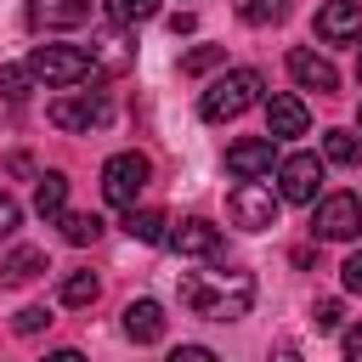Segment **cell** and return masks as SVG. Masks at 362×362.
Wrapping results in <instances>:
<instances>
[{
    "label": "cell",
    "mask_w": 362,
    "mask_h": 362,
    "mask_svg": "<svg viewBox=\"0 0 362 362\" xmlns=\"http://www.w3.org/2000/svg\"><path fill=\"white\" fill-rule=\"evenodd\" d=\"M322 192V158L317 153H288L277 164V198L283 204H317Z\"/></svg>",
    "instance_id": "obj_7"
},
{
    "label": "cell",
    "mask_w": 362,
    "mask_h": 362,
    "mask_svg": "<svg viewBox=\"0 0 362 362\" xmlns=\"http://www.w3.org/2000/svg\"><path fill=\"white\" fill-rule=\"evenodd\" d=\"M124 232L141 238V243H164L170 238V221H164V209H130L124 215Z\"/></svg>",
    "instance_id": "obj_20"
},
{
    "label": "cell",
    "mask_w": 362,
    "mask_h": 362,
    "mask_svg": "<svg viewBox=\"0 0 362 362\" xmlns=\"http://www.w3.org/2000/svg\"><path fill=\"white\" fill-rule=\"evenodd\" d=\"M181 300L204 322H238L255 305V277L249 272H187L181 277Z\"/></svg>",
    "instance_id": "obj_1"
},
{
    "label": "cell",
    "mask_w": 362,
    "mask_h": 362,
    "mask_svg": "<svg viewBox=\"0 0 362 362\" xmlns=\"http://www.w3.org/2000/svg\"><path fill=\"white\" fill-rule=\"evenodd\" d=\"M170 28H175V34H192V28H198V17H192V11H175V17H170Z\"/></svg>",
    "instance_id": "obj_32"
},
{
    "label": "cell",
    "mask_w": 362,
    "mask_h": 362,
    "mask_svg": "<svg viewBox=\"0 0 362 362\" xmlns=\"http://www.w3.org/2000/svg\"><path fill=\"white\" fill-rule=\"evenodd\" d=\"M164 243H170L175 255H187V260H215V255H221V232H215L209 221H198V215H192V221H181Z\"/></svg>",
    "instance_id": "obj_11"
},
{
    "label": "cell",
    "mask_w": 362,
    "mask_h": 362,
    "mask_svg": "<svg viewBox=\"0 0 362 362\" xmlns=\"http://www.w3.org/2000/svg\"><path fill=\"white\" fill-rule=\"evenodd\" d=\"M238 17L249 28H266V23H283L288 17V0H238Z\"/></svg>",
    "instance_id": "obj_21"
},
{
    "label": "cell",
    "mask_w": 362,
    "mask_h": 362,
    "mask_svg": "<svg viewBox=\"0 0 362 362\" xmlns=\"http://www.w3.org/2000/svg\"><path fill=\"white\" fill-rule=\"evenodd\" d=\"M45 322H51V311H45V305H23V311L11 317V328H17V334H40Z\"/></svg>",
    "instance_id": "obj_26"
},
{
    "label": "cell",
    "mask_w": 362,
    "mask_h": 362,
    "mask_svg": "<svg viewBox=\"0 0 362 362\" xmlns=\"http://www.w3.org/2000/svg\"><path fill=\"white\" fill-rule=\"evenodd\" d=\"M288 74H294V85L300 90H339V68L328 62V57H317V51H288Z\"/></svg>",
    "instance_id": "obj_12"
},
{
    "label": "cell",
    "mask_w": 362,
    "mask_h": 362,
    "mask_svg": "<svg viewBox=\"0 0 362 362\" xmlns=\"http://www.w3.org/2000/svg\"><path fill=\"white\" fill-rule=\"evenodd\" d=\"M339 277H345V288H351V294H362V249H356V255L339 266Z\"/></svg>",
    "instance_id": "obj_29"
},
{
    "label": "cell",
    "mask_w": 362,
    "mask_h": 362,
    "mask_svg": "<svg viewBox=\"0 0 362 362\" xmlns=\"http://www.w3.org/2000/svg\"><path fill=\"white\" fill-rule=\"evenodd\" d=\"M96 300V277L90 272H68L62 277V305H90Z\"/></svg>",
    "instance_id": "obj_24"
},
{
    "label": "cell",
    "mask_w": 362,
    "mask_h": 362,
    "mask_svg": "<svg viewBox=\"0 0 362 362\" xmlns=\"http://www.w3.org/2000/svg\"><path fill=\"white\" fill-rule=\"evenodd\" d=\"M62 238L68 243H96L102 238V215H62Z\"/></svg>",
    "instance_id": "obj_23"
},
{
    "label": "cell",
    "mask_w": 362,
    "mask_h": 362,
    "mask_svg": "<svg viewBox=\"0 0 362 362\" xmlns=\"http://www.w3.org/2000/svg\"><path fill=\"white\" fill-rule=\"evenodd\" d=\"M45 362H85V356H79V351H51Z\"/></svg>",
    "instance_id": "obj_33"
},
{
    "label": "cell",
    "mask_w": 362,
    "mask_h": 362,
    "mask_svg": "<svg viewBox=\"0 0 362 362\" xmlns=\"http://www.w3.org/2000/svg\"><path fill=\"white\" fill-rule=\"evenodd\" d=\"M221 57H226L221 45H198V51H187V57H181V74H204V68H215Z\"/></svg>",
    "instance_id": "obj_25"
},
{
    "label": "cell",
    "mask_w": 362,
    "mask_h": 362,
    "mask_svg": "<svg viewBox=\"0 0 362 362\" xmlns=\"http://www.w3.org/2000/svg\"><path fill=\"white\" fill-rule=\"evenodd\" d=\"M311 232L328 238V243H351V238L362 232V198H356V192H328V198H317Z\"/></svg>",
    "instance_id": "obj_6"
},
{
    "label": "cell",
    "mask_w": 362,
    "mask_h": 362,
    "mask_svg": "<svg viewBox=\"0 0 362 362\" xmlns=\"http://www.w3.org/2000/svg\"><path fill=\"white\" fill-rule=\"evenodd\" d=\"M90 17V0H34V23L45 28H74Z\"/></svg>",
    "instance_id": "obj_16"
},
{
    "label": "cell",
    "mask_w": 362,
    "mask_h": 362,
    "mask_svg": "<svg viewBox=\"0 0 362 362\" xmlns=\"http://www.w3.org/2000/svg\"><path fill=\"white\" fill-rule=\"evenodd\" d=\"M17 226H23V204H17L11 192H0V238H11Z\"/></svg>",
    "instance_id": "obj_27"
},
{
    "label": "cell",
    "mask_w": 362,
    "mask_h": 362,
    "mask_svg": "<svg viewBox=\"0 0 362 362\" xmlns=\"http://www.w3.org/2000/svg\"><path fill=\"white\" fill-rule=\"evenodd\" d=\"M356 119H362V113H356Z\"/></svg>",
    "instance_id": "obj_36"
},
{
    "label": "cell",
    "mask_w": 362,
    "mask_h": 362,
    "mask_svg": "<svg viewBox=\"0 0 362 362\" xmlns=\"http://www.w3.org/2000/svg\"><path fill=\"white\" fill-rule=\"evenodd\" d=\"M28 74L45 79L51 90H74V85L96 79V57L79 51V45H34L28 51Z\"/></svg>",
    "instance_id": "obj_3"
},
{
    "label": "cell",
    "mask_w": 362,
    "mask_h": 362,
    "mask_svg": "<svg viewBox=\"0 0 362 362\" xmlns=\"http://www.w3.org/2000/svg\"><path fill=\"white\" fill-rule=\"evenodd\" d=\"M356 74H362V51H356Z\"/></svg>",
    "instance_id": "obj_35"
},
{
    "label": "cell",
    "mask_w": 362,
    "mask_h": 362,
    "mask_svg": "<svg viewBox=\"0 0 362 362\" xmlns=\"http://www.w3.org/2000/svg\"><path fill=\"white\" fill-rule=\"evenodd\" d=\"M147 175H153V164H147V153H113L107 164H102V198L107 204H119V209H136V198H141V187H147Z\"/></svg>",
    "instance_id": "obj_4"
},
{
    "label": "cell",
    "mask_w": 362,
    "mask_h": 362,
    "mask_svg": "<svg viewBox=\"0 0 362 362\" xmlns=\"http://www.w3.org/2000/svg\"><path fill=\"white\" fill-rule=\"evenodd\" d=\"M45 272V255L40 249H11L6 260H0V288H17V283H28V277H40Z\"/></svg>",
    "instance_id": "obj_17"
},
{
    "label": "cell",
    "mask_w": 362,
    "mask_h": 362,
    "mask_svg": "<svg viewBox=\"0 0 362 362\" xmlns=\"http://www.w3.org/2000/svg\"><path fill=\"white\" fill-rule=\"evenodd\" d=\"M34 209H40L45 221H62V215H68V175H62V170H45V175H40Z\"/></svg>",
    "instance_id": "obj_15"
},
{
    "label": "cell",
    "mask_w": 362,
    "mask_h": 362,
    "mask_svg": "<svg viewBox=\"0 0 362 362\" xmlns=\"http://www.w3.org/2000/svg\"><path fill=\"white\" fill-rule=\"evenodd\" d=\"M272 362H300V351H277V356H272Z\"/></svg>",
    "instance_id": "obj_34"
},
{
    "label": "cell",
    "mask_w": 362,
    "mask_h": 362,
    "mask_svg": "<svg viewBox=\"0 0 362 362\" xmlns=\"http://www.w3.org/2000/svg\"><path fill=\"white\" fill-rule=\"evenodd\" d=\"M28 79H34L28 62H6V68H0V96H6V102H23V96H28Z\"/></svg>",
    "instance_id": "obj_22"
},
{
    "label": "cell",
    "mask_w": 362,
    "mask_h": 362,
    "mask_svg": "<svg viewBox=\"0 0 362 362\" xmlns=\"http://www.w3.org/2000/svg\"><path fill=\"white\" fill-rule=\"evenodd\" d=\"M102 11H107L113 28H136V23L158 17V0H102Z\"/></svg>",
    "instance_id": "obj_18"
},
{
    "label": "cell",
    "mask_w": 362,
    "mask_h": 362,
    "mask_svg": "<svg viewBox=\"0 0 362 362\" xmlns=\"http://www.w3.org/2000/svg\"><path fill=\"white\" fill-rule=\"evenodd\" d=\"M260 90H266V79H260V68H232V74H221L209 90H204V102H198V113L209 119V124H226V119H238V113H249L255 102H260Z\"/></svg>",
    "instance_id": "obj_2"
},
{
    "label": "cell",
    "mask_w": 362,
    "mask_h": 362,
    "mask_svg": "<svg viewBox=\"0 0 362 362\" xmlns=\"http://www.w3.org/2000/svg\"><path fill=\"white\" fill-rule=\"evenodd\" d=\"M124 334L136 345H158L164 339V305L158 300H130L124 305Z\"/></svg>",
    "instance_id": "obj_14"
},
{
    "label": "cell",
    "mask_w": 362,
    "mask_h": 362,
    "mask_svg": "<svg viewBox=\"0 0 362 362\" xmlns=\"http://www.w3.org/2000/svg\"><path fill=\"white\" fill-rule=\"evenodd\" d=\"M277 192L266 187V181H238L232 187V198H226V215H232V226H243V232H266V226H277Z\"/></svg>",
    "instance_id": "obj_5"
},
{
    "label": "cell",
    "mask_w": 362,
    "mask_h": 362,
    "mask_svg": "<svg viewBox=\"0 0 362 362\" xmlns=\"http://www.w3.org/2000/svg\"><path fill=\"white\" fill-rule=\"evenodd\" d=\"M317 40H328V45L362 40V0H322L317 6Z\"/></svg>",
    "instance_id": "obj_9"
},
{
    "label": "cell",
    "mask_w": 362,
    "mask_h": 362,
    "mask_svg": "<svg viewBox=\"0 0 362 362\" xmlns=\"http://www.w3.org/2000/svg\"><path fill=\"white\" fill-rule=\"evenodd\" d=\"M345 362H362V322L345 328Z\"/></svg>",
    "instance_id": "obj_31"
},
{
    "label": "cell",
    "mask_w": 362,
    "mask_h": 362,
    "mask_svg": "<svg viewBox=\"0 0 362 362\" xmlns=\"http://www.w3.org/2000/svg\"><path fill=\"white\" fill-rule=\"evenodd\" d=\"M322 158L339 164V170H356V164H362V141H356L351 130H328V136H322Z\"/></svg>",
    "instance_id": "obj_19"
},
{
    "label": "cell",
    "mask_w": 362,
    "mask_h": 362,
    "mask_svg": "<svg viewBox=\"0 0 362 362\" xmlns=\"http://www.w3.org/2000/svg\"><path fill=\"white\" fill-rule=\"evenodd\" d=\"M272 164H277V141H272V136H243V141L226 147V170H232L238 181H260Z\"/></svg>",
    "instance_id": "obj_10"
},
{
    "label": "cell",
    "mask_w": 362,
    "mask_h": 362,
    "mask_svg": "<svg viewBox=\"0 0 362 362\" xmlns=\"http://www.w3.org/2000/svg\"><path fill=\"white\" fill-rule=\"evenodd\" d=\"M170 362H221V356H215V351H204V345H181Z\"/></svg>",
    "instance_id": "obj_30"
},
{
    "label": "cell",
    "mask_w": 362,
    "mask_h": 362,
    "mask_svg": "<svg viewBox=\"0 0 362 362\" xmlns=\"http://www.w3.org/2000/svg\"><path fill=\"white\" fill-rule=\"evenodd\" d=\"M107 96H90V90H68V96H57L51 102V124L57 130H96V124H107Z\"/></svg>",
    "instance_id": "obj_8"
},
{
    "label": "cell",
    "mask_w": 362,
    "mask_h": 362,
    "mask_svg": "<svg viewBox=\"0 0 362 362\" xmlns=\"http://www.w3.org/2000/svg\"><path fill=\"white\" fill-rule=\"evenodd\" d=\"M305 124H311V113H305L300 96H272V102H266V136H272V141L305 136Z\"/></svg>",
    "instance_id": "obj_13"
},
{
    "label": "cell",
    "mask_w": 362,
    "mask_h": 362,
    "mask_svg": "<svg viewBox=\"0 0 362 362\" xmlns=\"http://www.w3.org/2000/svg\"><path fill=\"white\" fill-rule=\"evenodd\" d=\"M339 317H345V305L339 300H317V311H311V322L328 334V328H339Z\"/></svg>",
    "instance_id": "obj_28"
}]
</instances>
